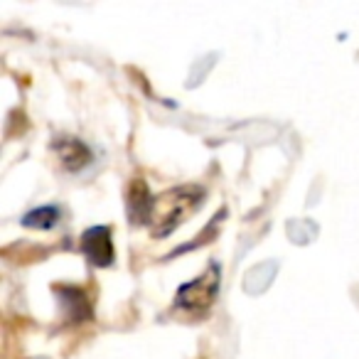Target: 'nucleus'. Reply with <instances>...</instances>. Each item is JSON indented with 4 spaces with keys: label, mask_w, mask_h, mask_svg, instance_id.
<instances>
[{
    "label": "nucleus",
    "mask_w": 359,
    "mask_h": 359,
    "mask_svg": "<svg viewBox=\"0 0 359 359\" xmlns=\"http://www.w3.org/2000/svg\"><path fill=\"white\" fill-rule=\"evenodd\" d=\"M81 251L89 256L94 266H111L114 264V241H111L109 226H91L81 236Z\"/></svg>",
    "instance_id": "3"
},
{
    "label": "nucleus",
    "mask_w": 359,
    "mask_h": 359,
    "mask_svg": "<svg viewBox=\"0 0 359 359\" xmlns=\"http://www.w3.org/2000/svg\"><path fill=\"white\" fill-rule=\"evenodd\" d=\"M60 298L72 300L69 308H65L69 318L79 320V318H86V315L91 313L89 303H86V298H84V293H81V290H76V288H60Z\"/></svg>",
    "instance_id": "7"
},
{
    "label": "nucleus",
    "mask_w": 359,
    "mask_h": 359,
    "mask_svg": "<svg viewBox=\"0 0 359 359\" xmlns=\"http://www.w3.org/2000/svg\"><path fill=\"white\" fill-rule=\"evenodd\" d=\"M60 222V210L57 207H40V210L30 212V215L22 219L25 226H32V229H50Z\"/></svg>",
    "instance_id": "6"
},
{
    "label": "nucleus",
    "mask_w": 359,
    "mask_h": 359,
    "mask_svg": "<svg viewBox=\"0 0 359 359\" xmlns=\"http://www.w3.org/2000/svg\"><path fill=\"white\" fill-rule=\"evenodd\" d=\"M219 290V266H210L207 273H202L197 280H190L180 288L177 308L185 310H205L212 305Z\"/></svg>",
    "instance_id": "1"
},
{
    "label": "nucleus",
    "mask_w": 359,
    "mask_h": 359,
    "mask_svg": "<svg viewBox=\"0 0 359 359\" xmlns=\"http://www.w3.org/2000/svg\"><path fill=\"white\" fill-rule=\"evenodd\" d=\"M153 210H155V200L150 197L148 187L145 182H133L130 187V195H128V215L133 222H148L153 217Z\"/></svg>",
    "instance_id": "4"
},
{
    "label": "nucleus",
    "mask_w": 359,
    "mask_h": 359,
    "mask_svg": "<svg viewBox=\"0 0 359 359\" xmlns=\"http://www.w3.org/2000/svg\"><path fill=\"white\" fill-rule=\"evenodd\" d=\"M163 202H168V210L160 217L163 224L155 229V234H168V231H172L195 207H200L202 190H197V187H180V190L170 192V195H163Z\"/></svg>",
    "instance_id": "2"
},
{
    "label": "nucleus",
    "mask_w": 359,
    "mask_h": 359,
    "mask_svg": "<svg viewBox=\"0 0 359 359\" xmlns=\"http://www.w3.org/2000/svg\"><path fill=\"white\" fill-rule=\"evenodd\" d=\"M57 148H60L62 163H65L69 170L81 168V165H86V163H89V158H91L89 150H86V145L79 143V140L65 138L62 143H57Z\"/></svg>",
    "instance_id": "5"
}]
</instances>
